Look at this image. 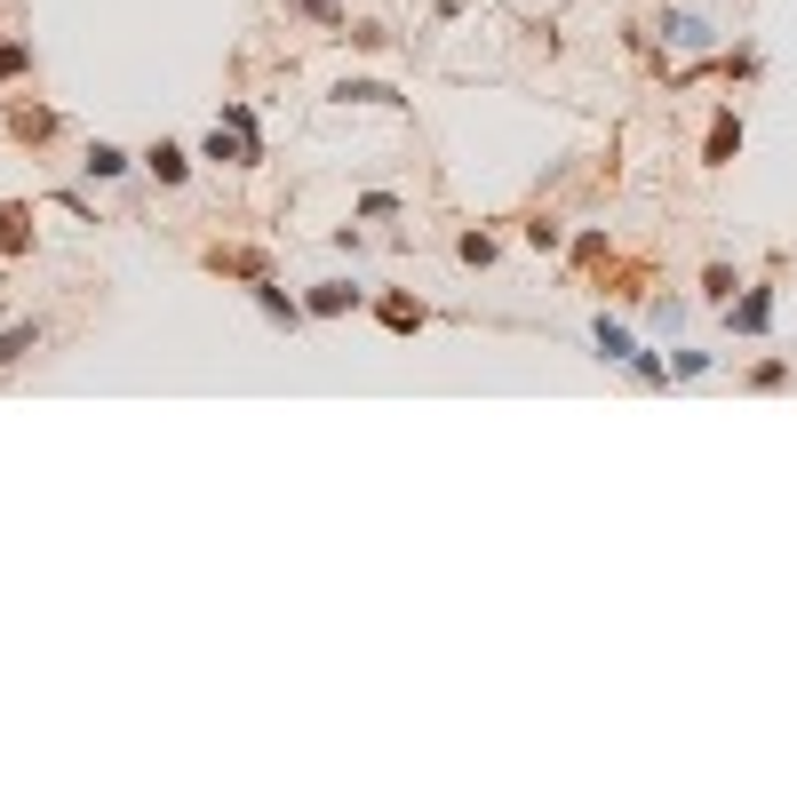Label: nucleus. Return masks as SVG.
Instances as JSON below:
<instances>
[{
	"instance_id": "1",
	"label": "nucleus",
	"mask_w": 797,
	"mask_h": 797,
	"mask_svg": "<svg viewBox=\"0 0 797 797\" xmlns=\"http://www.w3.org/2000/svg\"><path fill=\"white\" fill-rule=\"evenodd\" d=\"M359 304H368V295H359L351 280H319V287L304 295V312H312V319H343V312H359Z\"/></svg>"
},
{
	"instance_id": "2",
	"label": "nucleus",
	"mask_w": 797,
	"mask_h": 797,
	"mask_svg": "<svg viewBox=\"0 0 797 797\" xmlns=\"http://www.w3.org/2000/svg\"><path fill=\"white\" fill-rule=\"evenodd\" d=\"M199 263H208V272H231V280H272V263H263L255 248H208V255H199Z\"/></svg>"
},
{
	"instance_id": "3",
	"label": "nucleus",
	"mask_w": 797,
	"mask_h": 797,
	"mask_svg": "<svg viewBox=\"0 0 797 797\" xmlns=\"http://www.w3.org/2000/svg\"><path fill=\"white\" fill-rule=\"evenodd\" d=\"M248 295H255V312H263V319H272V327H295V319H312V312H304V304H295V295H287L280 280H255Z\"/></svg>"
},
{
	"instance_id": "4",
	"label": "nucleus",
	"mask_w": 797,
	"mask_h": 797,
	"mask_svg": "<svg viewBox=\"0 0 797 797\" xmlns=\"http://www.w3.org/2000/svg\"><path fill=\"white\" fill-rule=\"evenodd\" d=\"M41 343H48V327H41V319H17V327H0V368H24V359L41 351Z\"/></svg>"
},
{
	"instance_id": "5",
	"label": "nucleus",
	"mask_w": 797,
	"mask_h": 797,
	"mask_svg": "<svg viewBox=\"0 0 797 797\" xmlns=\"http://www.w3.org/2000/svg\"><path fill=\"white\" fill-rule=\"evenodd\" d=\"M725 319H734V336H766V319H774V287H750L742 304H725Z\"/></svg>"
},
{
	"instance_id": "6",
	"label": "nucleus",
	"mask_w": 797,
	"mask_h": 797,
	"mask_svg": "<svg viewBox=\"0 0 797 797\" xmlns=\"http://www.w3.org/2000/svg\"><path fill=\"white\" fill-rule=\"evenodd\" d=\"M0 255H32V208L24 199H0Z\"/></svg>"
},
{
	"instance_id": "7",
	"label": "nucleus",
	"mask_w": 797,
	"mask_h": 797,
	"mask_svg": "<svg viewBox=\"0 0 797 797\" xmlns=\"http://www.w3.org/2000/svg\"><path fill=\"white\" fill-rule=\"evenodd\" d=\"M375 319H383V327H391V336H415V327H423V319H430V312H423V304H415V295H383V304H375Z\"/></svg>"
},
{
	"instance_id": "8",
	"label": "nucleus",
	"mask_w": 797,
	"mask_h": 797,
	"mask_svg": "<svg viewBox=\"0 0 797 797\" xmlns=\"http://www.w3.org/2000/svg\"><path fill=\"white\" fill-rule=\"evenodd\" d=\"M144 168H152L160 184H184V176H192V152H184V144H168V137H160V144L144 152Z\"/></svg>"
},
{
	"instance_id": "9",
	"label": "nucleus",
	"mask_w": 797,
	"mask_h": 797,
	"mask_svg": "<svg viewBox=\"0 0 797 797\" xmlns=\"http://www.w3.org/2000/svg\"><path fill=\"white\" fill-rule=\"evenodd\" d=\"M9 137H17V144H48V137H56V112H48V105L9 112Z\"/></svg>"
},
{
	"instance_id": "10",
	"label": "nucleus",
	"mask_w": 797,
	"mask_h": 797,
	"mask_svg": "<svg viewBox=\"0 0 797 797\" xmlns=\"http://www.w3.org/2000/svg\"><path fill=\"white\" fill-rule=\"evenodd\" d=\"M80 168H88L96 184H112V176H128V168H137V160H128L120 144H88V160H80Z\"/></svg>"
},
{
	"instance_id": "11",
	"label": "nucleus",
	"mask_w": 797,
	"mask_h": 797,
	"mask_svg": "<svg viewBox=\"0 0 797 797\" xmlns=\"http://www.w3.org/2000/svg\"><path fill=\"white\" fill-rule=\"evenodd\" d=\"M336 105H407V96L383 88V80H343V88H336Z\"/></svg>"
},
{
	"instance_id": "12",
	"label": "nucleus",
	"mask_w": 797,
	"mask_h": 797,
	"mask_svg": "<svg viewBox=\"0 0 797 797\" xmlns=\"http://www.w3.org/2000/svg\"><path fill=\"white\" fill-rule=\"evenodd\" d=\"M199 160H231V168H248V160H255V152H248V144H240V137H231V128L216 120V137H208V144H199Z\"/></svg>"
},
{
	"instance_id": "13",
	"label": "nucleus",
	"mask_w": 797,
	"mask_h": 797,
	"mask_svg": "<svg viewBox=\"0 0 797 797\" xmlns=\"http://www.w3.org/2000/svg\"><path fill=\"white\" fill-rule=\"evenodd\" d=\"M734 152H742V128H734V112H725V120L710 128V168H725Z\"/></svg>"
},
{
	"instance_id": "14",
	"label": "nucleus",
	"mask_w": 797,
	"mask_h": 797,
	"mask_svg": "<svg viewBox=\"0 0 797 797\" xmlns=\"http://www.w3.org/2000/svg\"><path fill=\"white\" fill-rule=\"evenodd\" d=\"M223 128H231V137H240L255 160H263V137H255V112H248V105H223Z\"/></svg>"
},
{
	"instance_id": "15",
	"label": "nucleus",
	"mask_w": 797,
	"mask_h": 797,
	"mask_svg": "<svg viewBox=\"0 0 797 797\" xmlns=\"http://www.w3.org/2000/svg\"><path fill=\"white\" fill-rule=\"evenodd\" d=\"M455 255H462V263H479V272H487V263H494V231H462V240H455Z\"/></svg>"
},
{
	"instance_id": "16",
	"label": "nucleus",
	"mask_w": 797,
	"mask_h": 797,
	"mask_svg": "<svg viewBox=\"0 0 797 797\" xmlns=\"http://www.w3.org/2000/svg\"><path fill=\"white\" fill-rule=\"evenodd\" d=\"M734 287H742V280L725 272V263H710V272H702V295H710V304H734Z\"/></svg>"
},
{
	"instance_id": "17",
	"label": "nucleus",
	"mask_w": 797,
	"mask_h": 797,
	"mask_svg": "<svg viewBox=\"0 0 797 797\" xmlns=\"http://www.w3.org/2000/svg\"><path fill=\"white\" fill-rule=\"evenodd\" d=\"M598 351H607V359H638V343H630L614 319H598Z\"/></svg>"
},
{
	"instance_id": "18",
	"label": "nucleus",
	"mask_w": 797,
	"mask_h": 797,
	"mask_svg": "<svg viewBox=\"0 0 797 797\" xmlns=\"http://www.w3.org/2000/svg\"><path fill=\"white\" fill-rule=\"evenodd\" d=\"M32 73V48L24 41H0V80H24Z\"/></svg>"
},
{
	"instance_id": "19",
	"label": "nucleus",
	"mask_w": 797,
	"mask_h": 797,
	"mask_svg": "<svg viewBox=\"0 0 797 797\" xmlns=\"http://www.w3.org/2000/svg\"><path fill=\"white\" fill-rule=\"evenodd\" d=\"M287 9H295V17H312V24H336V32H343V9H336V0H287Z\"/></svg>"
}]
</instances>
